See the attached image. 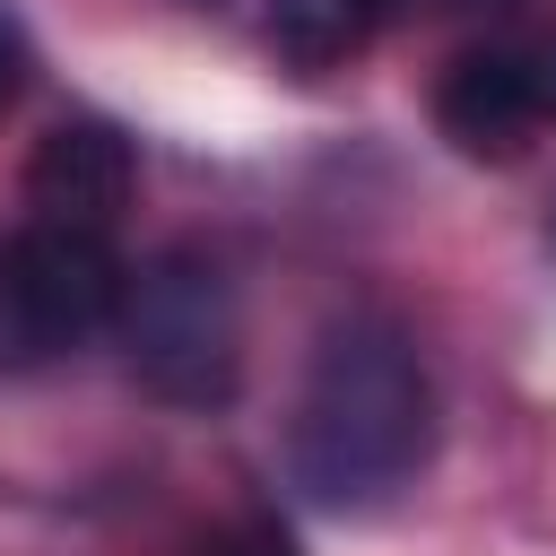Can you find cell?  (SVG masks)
Here are the masks:
<instances>
[{
  "mask_svg": "<svg viewBox=\"0 0 556 556\" xmlns=\"http://www.w3.org/2000/svg\"><path fill=\"white\" fill-rule=\"evenodd\" d=\"M26 78H35V52H26V35H17V17L0 9V113L26 96Z\"/></svg>",
  "mask_w": 556,
  "mask_h": 556,
  "instance_id": "cell-7",
  "label": "cell"
},
{
  "mask_svg": "<svg viewBox=\"0 0 556 556\" xmlns=\"http://www.w3.org/2000/svg\"><path fill=\"white\" fill-rule=\"evenodd\" d=\"M434 122L460 156H513L539 130V96H530V61L521 43H478L434 78Z\"/></svg>",
  "mask_w": 556,
  "mask_h": 556,
  "instance_id": "cell-5",
  "label": "cell"
},
{
  "mask_svg": "<svg viewBox=\"0 0 556 556\" xmlns=\"http://www.w3.org/2000/svg\"><path fill=\"white\" fill-rule=\"evenodd\" d=\"M122 295H130V269L113 252V235H87V226H26L9 235L0 252V339L9 356H61V348H87L96 330L122 321Z\"/></svg>",
  "mask_w": 556,
  "mask_h": 556,
  "instance_id": "cell-3",
  "label": "cell"
},
{
  "mask_svg": "<svg viewBox=\"0 0 556 556\" xmlns=\"http://www.w3.org/2000/svg\"><path fill=\"white\" fill-rule=\"evenodd\" d=\"M200 556H295V547H287L278 530H261V521H252V530H226V539H208Z\"/></svg>",
  "mask_w": 556,
  "mask_h": 556,
  "instance_id": "cell-9",
  "label": "cell"
},
{
  "mask_svg": "<svg viewBox=\"0 0 556 556\" xmlns=\"http://www.w3.org/2000/svg\"><path fill=\"white\" fill-rule=\"evenodd\" d=\"M130 182H139V156H130V139H122L113 122H96V113L52 122V130L35 139V156H26V200H35L43 226H87V235H104V226L122 217Z\"/></svg>",
  "mask_w": 556,
  "mask_h": 556,
  "instance_id": "cell-4",
  "label": "cell"
},
{
  "mask_svg": "<svg viewBox=\"0 0 556 556\" xmlns=\"http://www.w3.org/2000/svg\"><path fill=\"white\" fill-rule=\"evenodd\" d=\"M287 460L295 486L330 513H374L434 460V382L391 313H348L313 339Z\"/></svg>",
  "mask_w": 556,
  "mask_h": 556,
  "instance_id": "cell-1",
  "label": "cell"
},
{
  "mask_svg": "<svg viewBox=\"0 0 556 556\" xmlns=\"http://www.w3.org/2000/svg\"><path fill=\"white\" fill-rule=\"evenodd\" d=\"M122 356L130 374L165 400V408H226L235 382H243V313H235V278L217 252L200 243H165L156 261L130 269V295H122Z\"/></svg>",
  "mask_w": 556,
  "mask_h": 556,
  "instance_id": "cell-2",
  "label": "cell"
},
{
  "mask_svg": "<svg viewBox=\"0 0 556 556\" xmlns=\"http://www.w3.org/2000/svg\"><path fill=\"white\" fill-rule=\"evenodd\" d=\"M521 61H530V96H539V122H556V26H547L539 43H521Z\"/></svg>",
  "mask_w": 556,
  "mask_h": 556,
  "instance_id": "cell-8",
  "label": "cell"
},
{
  "mask_svg": "<svg viewBox=\"0 0 556 556\" xmlns=\"http://www.w3.org/2000/svg\"><path fill=\"white\" fill-rule=\"evenodd\" d=\"M391 0H269V43L295 61V70H339L374 43Z\"/></svg>",
  "mask_w": 556,
  "mask_h": 556,
  "instance_id": "cell-6",
  "label": "cell"
}]
</instances>
